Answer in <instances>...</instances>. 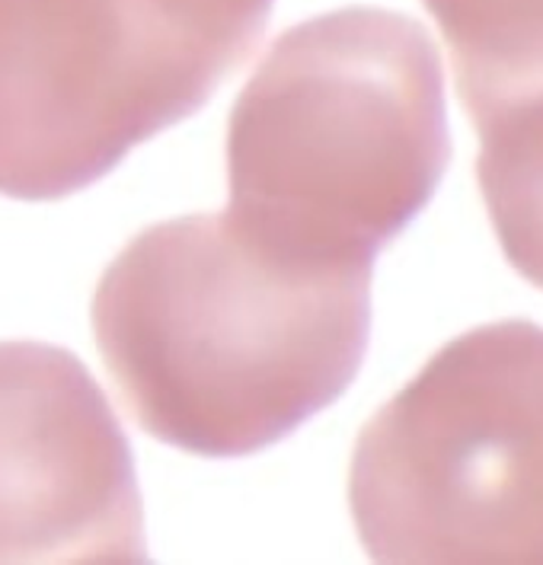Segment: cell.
Returning <instances> with one entry per match:
<instances>
[{
	"label": "cell",
	"instance_id": "cell-2",
	"mask_svg": "<svg viewBox=\"0 0 543 565\" xmlns=\"http://www.w3.org/2000/svg\"><path fill=\"white\" fill-rule=\"evenodd\" d=\"M451 160L445 74L403 13L349 7L288 30L231 113L227 224L285 263L374 268Z\"/></svg>",
	"mask_w": 543,
	"mask_h": 565
},
{
	"label": "cell",
	"instance_id": "cell-4",
	"mask_svg": "<svg viewBox=\"0 0 543 565\" xmlns=\"http://www.w3.org/2000/svg\"><path fill=\"white\" fill-rule=\"evenodd\" d=\"M214 89L135 0H0V192L64 199Z\"/></svg>",
	"mask_w": 543,
	"mask_h": 565
},
{
	"label": "cell",
	"instance_id": "cell-7",
	"mask_svg": "<svg viewBox=\"0 0 543 565\" xmlns=\"http://www.w3.org/2000/svg\"><path fill=\"white\" fill-rule=\"evenodd\" d=\"M477 135V177L492 231L505 259L543 288V109Z\"/></svg>",
	"mask_w": 543,
	"mask_h": 565
},
{
	"label": "cell",
	"instance_id": "cell-5",
	"mask_svg": "<svg viewBox=\"0 0 543 565\" xmlns=\"http://www.w3.org/2000/svg\"><path fill=\"white\" fill-rule=\"evenodd\" d=\"M145 559L131 450L87 367L0 342V563Z\"/></svg>",
	"mask_w": 543,
	"mask_h": 565
},
{
	"label": "cell",
	"instance_id": "cell-3",
	"mask_svg": "<svg viewBox=\"0 0 543 565\" xmlns=\"http://www.w3.org/2000/svg\"><path fill=\"white\" fill-rule=\"evenodd\" d=\"M349 505L377 563H543V327L432 355L362 428Z\"/></svg>",
	"mask_w": 543,
	"mask_h": 565
},
{
	"label": "cell",
	"instance_id": "cell-8",
	"mask_svg": "<svg viewBox=\"0 0 543 565\" xmlns=\"http://www.w3.org/2000/svg\"><path fill=\"white\" fill-rule=\"evenodd\" d=\"M189 58L217 84L237 71L266 32L275 0H138Z\"/></svg>",
	"mask_w": 543,
	"mask_h": 565
},
{
	"label": "cell",
	"instance_id": "cell-6",
	"mask_svg": "<svg viewBox=\"0 0 543 565\" xmlns=\"http://www.w3.org/2000/svg\"><path fill=\"white\" fill-rule=\"evenodd\" d=\"M477 131L543 109V0H423Z\"/></svg>",
	"mask_w": 543,
	"mask_h": 565
},
{
	"label": "cell",
	"instance_id": "cell-1",
	"mask_svg": "<svg viewBox=\"0 0 543 565\" xmlns=\"http://www.w3.org/2000/svg\"><path fill=\"white\" fill-rule=\"evenodd\" d=\"M368 329L371 268L275 259L224 214L148 227L93 295V335L128 413L199 457L263 450L336 403Z\"/></svg>",
	"mask_w": 543,
	"mask_h": 565
}]
</instances>
